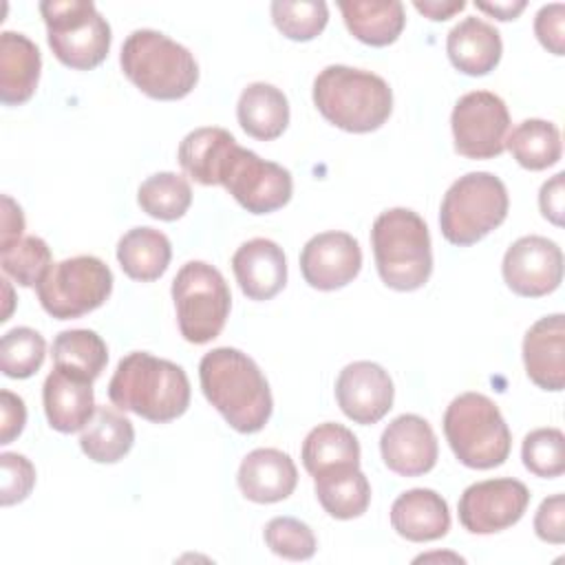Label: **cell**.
<instances>
[{
  "instance_id": "26",
  "label": "cell",
  "mask_w": 565,
  "mask_h": 565,
  "mask_svg": "<svg viewBox=\"0 0 565 565\" xmlns=\"http://www.w3.org/2000/svg\"><path fill=\"white\" fill-rule=\"evenodd\" d=\"M241 128L260 141L276 139L289 124V102L280 88L267 82L247 84L236 104Z\"/></svg>"
},
{
  "instance_id": "43",
  "label": "cell",
  "mask_w": 565,
  "mask_h": 565,
  "mask_svg": "<svg viewBox=\"0 0 565 565\" xmlns=\"http://www.w3.org/2000/svg\"><path fill=\"white\" fill-rule=\"evenodd\" d=\"M26 424L24 399L11 391H0V444H11Z\"/></svg>"
},
{
  "instance_id": "37",
  "label": "cell",
  "mask_w": 565,
  "mask_h": 565,
  "mask_svg": "<svg viewBox=\"0 0 565 565\" xmlns=\"http://www.w3.org/2000/svg\"><path fill=\"white\" fill-rule=\"evenodd\" d=\"M523 466L543 479L565 472V435L558 428H536L525 435L521 446Z\"/></svg>"
},
{
  "instance_id": "36",
  "label": "cell",
  "mask_w": 565,
  "mask_h": 565,
  "mask_svg": "<svg viewBox=\"0 0 565 565\" xmlns=\"http://www.w3.org/2000/svg\"><path fill=\"white\" fill-rule=\"evenodd\" d=\"M271 20L289 40H313L329 20V7L322 0H276L271 2Z\"/></svg>"
},
{
  "instance_id": "8",
  "label": "cell",
  "mask_w": 565,
  "mask_h": 565,
  "mask_svg": "<svg viewBox=\"0 0 565 565\" xmlns=\"http://www.w3.org/2000/svg\"><path fill=\"white\" fill-rule=\"evenodd\" d=\"M40 13L53 55L68 68L90 71L110 49V24L90 0H44Z\"/></svg>"
},
{
  "instance_id": "47",
  "label": "cell",
  "mask_w": 565,
  "mask_h": 565,
  "mask_svg": "<svg viewBox=\"0 0 565 565\" xmlns=\"http://www.w3.org/2000/svg\"><path fill=\"white\" fill-rule=\"evenodd\" d=\"M525 0H505V2H475L479 11H486L488 15H494L497 20H514L523 9Z\"/></svg>"
},
{
  "instance_id": "28",
  "label": "cell",
  "mask_w": 565,
  "mask_h": 565,
  "mask_svg": "<svg viewBox=\"0 0 565 565\" xmlns=\"http://www.w3.org/2000/svg\"><path fill=\"white\" fill-rule=\"evenodd\" d=\"M313 490L333 519H355L362 516L371 503V486L360 466H342L313 477Z\"/></svg>"
},
{
  "instance_id": "17",
  "label": "cell",
  "mask_w": 565,
  "mask_h": 565,
  "mask_svg": "<svg viewBox=\"0 0 565 565\" xmlns=\"http://www.w3.org/2000/svg\"><path fill=\"white\" fill-rule=\"evenodd\" d=\"M380 452L388 470L402 477H419L435 468L439 446L424 417L404 413L384 428L380 437Z\"/></svg>"
},
{
  "instance_id": "40",
  "label": "cell",
  "mask_w": 565,
  "mask_h": 565,
  "mask_svg": "<svg viewBox=\"0 0 565 565\" xmlns=\"http://www.w3.org/2000/svg\"><path fill=\"white\" fill-rule=\"evenodd\" d=\"M2 468V505H13L24 501L33 486H35V468L33 463L18 452H2L0 455Z\"/></svg>"
},
{
  "instance_id": "3",
  "label": "cell",
  "mask_w": 565,
  "mask_h": 565,
  "mask_svg": "<svg viewBox=\"0 0 565 565\" xmlns=\"http://www.w3.org/2000/svg\"><path fill=\"white\" fill-rule=\"evenodd\" d=\"M313 104L333 126L347 132H371L391 117L393 90L371 71L331 64L313 79Z\"/></svg>"
},
{
  "instance_id": "31",
  "label": "cell",
  "mask_w": 565,
  "mask_h": 565,
  "mask_svg": "<svg viewBox=\"0 0 565 565\" xmlns=\"http://www.w3.org/2000/svg\"><path fill=\"white\" fill-rule=\"evenodd\" d=\"M135 444V428L128 417L110 406H97L90 422L82 428V452L97 463L124 459Z\"/></svg>"
},
{
  "instance_id": "10",
  "label": "cell",
  "mask_w": 565,
  "mask_h": 565,
  "mask_svg": "<svg viewBox=\"0 0 565 565\" xmlns=\"http://www.w3.org/2000/svg\"><path fill=\"white\" fill-rule=\"evenodd\" d=\"M35 289L49 316L79 318L106 302L113 291V271L97 256H73L53 263Z\"/></svg>"
},
{
  "instance_id": "33",
  "label": "cell",
  "mask_w": 565,
  "mask_h": 565,
  "mask_svg": "<svg viewBox=\"0 0 565 565\" xmlns=\"http://www.w3.org/2000/svg\"><path fill=\"white\" fill-rule=\"evenodd\" d=\"M53 362L95 382L108 362V349L90 329H66L53 340Z\"/></svg>"
},
{
  "instance_id": "22",
  "label": "cell",
  "mask_w": 565,
  "mask_h": 565,
  "mask_svg": "<svg viewBox=\"0 0 565 565\" xmlns=\"http://www.w3.org/2000/svg\"><path fill=\"white\" fill-rule=\"evenodd\" d=\"M391 525L406 541H437L450 530L448 503L430 488L406 490L391 505Z\"/></svg>"
},
{
  "instance_id": "13",
  "label": "cell",
  "mask_w": 565,
  "mask_h": 565,
  "mask_svg": "<svg viewBox=\"0 0 565 565\" xmlns=\"http://www.w3.org/2000/svg\"><path fill=\"white\" fill-rule=\"evenodd\" d=\"M527 503L530 490L519 479L477 481L459 499V521L470 534H494L519 523Z\"/></svg>"
},
{
  "instance_id": "9",
  "label": "cell",
  "mask_w": 565,
  "mask_h": 565,
  "mask_svg": "<svg viewBox=\"0 0 565 565\" xmlns=\"http://www.w3.org/2000/svg\"><path fill=\"white\" fill-rule=\"evenodd\" d=\"M181 335L192 344L214 340L230 316L232 294L223 274L203 260L185 263L172 280Z\"/></svg>"
},
{
  "instance_id": "29",
  "label": "cell",
  "mask_w": 565,
  "mask_h": 565,
  "mask_svg": "<svg viewBox=\"0 0 565 565\" xmlns=\"http://www.w3.org/2000/svg\"><path fill=\"white\" fill-rule=\"evenodd\" d=\"M172 258L168 236L154 227H132L117 243V260L124 274L139 282H150L163 276Z\"/></svg>"
},
{
  "instance_id": "20",
  "label": "cell",
  "mask_w": 565,
  "mask_h": 565,
  "mask_svg": "<svg viewBox=\"0 0 565 565\" xmlns=\"http://www.w3.org/2000/svg\"><path fill=\"white\" fill-rule=\"evenodd\" d=\"M232 269L249 300H269L287 282L285 252L269 238L245 241L232 256Z\"/></svg>"
},
{
  "instance_id": "23",
  "label": "cell",
  "mask_w": 565,
  "mask_h": 565,
  "mask_svg": "<svg viewBox=\"0 0 565 565\" xmlns=\"http://www.w3.org/2000/svg\"><path fill=\"white\" fill-rule=\"evenodd\" d=\"M40 49L24 33H0V99L4 106H20L31 99L40 79Z\"/></svg>"
},
{
  "instance_id": "30",
  "label": "cell",
  "mask_w": 565,
  "mask_h": 565,
  "mask_svg": "<svg viewBox=\"0 0 565 565\" xmlns=\"http://www.w3.org/2000/svg\"><path fill=\"white\" fill-rule=\"evenodd\" d=\"M302 466L311 477L342 466H360V441L342 424H318L302 441Z\"/></svg>"
},
{
  "instance_id": "15",
  "label": "cell",
  "mask_w": 565,
  "mask_h": 565,
  "mask_svg": "<svg viewBox=\"0 0 565 565\" xmlns=\"http://www.w3.org/2000/svg\"><path fill=\"white\" fill-rule=\"evenodd\" d=\"M362 267L360 243L347 232H320L300 252L302 278L320 291L349 285Z\"/></svg>"
},
{
  "instance_id": "11",
  "label": "cell",
  "mask_w": 565,
  "mask_h": 565,
  "mask_svg": "<svg viewBox=\"0 0 565 565\" xmlns=\"http://www.w3.org/2000/svg\"><path fill=\"white\" fill-rule=\"evenodd\" d=\"M221 185L252 214H269L289 203L294 192L291 172L254 150L234 146L221 172Z\"/></svg>"
},
{
  "instance_id": "45",
  "label": "cell",
  "mask_w": 565,
  "mask_h": 565,
  "mask_svg": "<svg viewBox=\"0 0 565 565\" xmlns=\"http://www.w3.org/2000/svg\"><path fill=\"white\" fill-rule=\"evenodd\" d=\"M24 232V214L22 207L9 196L2 194V230H0V252L11 249L18 241H22Z\"/></svg>"
},
{
  "instance_id": "25",
  "label": "cell",
  "mask_w": 565,
  "mask_h": 565,
  "mask_svg": "<svg viewBox=\"0 0 565 565\" xmlns=\"http://www.w3.org/2000/svg\"><path fill=\"white\" fill-rule=\"evenodd\" d=\"M236 139L225 128H194L179 143V163L183 172L201 185H221V172Z\"/></svg>"
},
{
  "instance_id": "46",
  "label": "cell",
  "mask_w": 565,
  "mask_h": 565,
  "mask_svg": "<svg viewBox=\"0 0 565 565\" xmlns=\"http://www.w3.org/2000/svg\"><path fill=\"white\" fill-rule=\"evenodd\" d=\"M413 7L430 20H448L457 11H461L466 7V2L463 0H441V2L439 0H424V2L415 0Z\"/></svg>"
},
{
  "instance_id": "19",
  "label": "cell",
  "mask_w": 565,
  "mask_h": 565,
  "mask_svg": "<svg viewBox=\"0 0 565 565\" xmlns=\"http://www.w3.org/2000/svg\"><path fill=\"white\" fill-rule=\"evenodd\" d=\"M42 402L46 419L57 433L82 430L97 408L93 382L62 366H53V371L46 375Z\"/></svg>"
},
{
  "instance_id": "38",
  "label": "cell",
  "mask_w": 565,
  "mask_h": 565,
  "mask_svg": "<svg viewBox=\"0 0 565 565\" xmlns=\"http://www.w3.org/2000/svg\"><path fill=\"white\" fill-rule=\"evenodd\" d=\"M0 265L22 287H38L44 274L51 269V249L40 236H24L11 249L2 252Z\"/></svg>"
},
{
  "instance_id": "12",
  "label": "cell",
  "mask_w": 565,
  "mask_h": 565,
  "mask_svg": "<svg viewBox=\"0 0 565 565\" xmlns=\"http://www.w3.org/2000/svg\"><path fill=\"white\" fill-rule=\"evenodd\" d=\"M450 126L459 154L468 159H492L505 150L510 113L499 95L470 90L457 99Z\"/></svg>"
},
{
  "instance_id": "6",
  "label": "cell",
  "mask_w": 565,
  "mask_h": 565,
  "mask_svg": "<svg viewBox=\"0 0 565 565\" xmlns=\"http://www.w3.org/2000/svg\"><path fill=\"white\" fill-rule=\"evenodd\" d=\"M444 435L455 457L477 470L501 466L512 446L499 406L483 393H461L444 413Z\"/></svg>"
},
{
  "instance_id": "44",
  "label": "cell",
  "mask_w": 565,
  "mask_h": 565,
  "mask_svg": "<svg viewBox=\"0 0 565 565\" xmlns=\"http://www.w3.org/2000/svg\"><path fill=\"white\" fill-rule=\"evenodd\" d=\"M563 201H565V174L556 172L550 181L541 185V192H539L541 214L554 225H563Z\"/></svg>"
},
{
  "instance_id": "4",
  "label": "cell",
  "mask_w": 565,
  "mask_h": 565,
  "mask_svg": "<svg viewBox=\"0 0 565 565\" xmlns=\"http://www.w3.org/2000/svg\"><path fill=\"white\" fill-rule=\"evenodd\" d=\"M375 267L382 282L397 291L424 287L433 271L430 234L424 218L408 207L384 210L371 227Z\"/></svg>"
},
{
  "instance_id": "14",
  "label": "cell",
  "mask_w": 565,
  "mask_h": 565,
  "mask_svg": "<svg viewBox=\"0 0 565 565\" xmlns=\"http://www.w3.org/2000/svg\"><path fill=\"white\" fill-rule=\"evenodd\" d=\"M505 285L525 298H541L552 294L563 280V252L545 236H521L503 256Z\"/></svg>"
},
{
  "instance_id": "2",
  "label": "cell",
  "mask_w": 565,
  "mask_h": 565,
  "mask_svg": "<svg viewBox=\"0 0 565 565\" xmlns=\"http://www.w3.org/2000/svg\"><path fill=\"white\" fill-rule=\"evenodd\" d=\"M110 402L148 422L166 424L190 406V380L185 371L148 351L124 355L108 382Z\"/></svg>"
},
{
  "instance_id": "32",
  "label": "cell",
  "mask_w": 565,
  "mask_h": 565,
  "mask_svg": "<svg viewBox=\"0 0 565 565\" xmlns=\"http://www.w3.org/2000/svg\"><path fill=\"white\" fill-rule=\"evenodd\" d=\"M505 148L527 170H545L558 163L563 143L556 124L545 119H523L505 139Z\"/></svg>"
},
{
  "instance_id": "7",
  "label": "cell",
  "mask_w": 565,
  "mask_h": 565,
  "mask_svg": "<svg viewBox=\"0 0 565 565\" xmlns=\"http://www.w3.org/2000/svg\"><path fill=\"white\" fill-rule=\"evenodd\" d=\"M508 207V190L497 174L468 172L444 194L439 207L441 234L452 245H472L505 221Z\"/></svg>"
},
{
  "instance_id": "24",
  "label": "cell",
  "mask_w": 565,
  "mask_h": 565,
  "mask_svg": "<svg viewBox=\"0 0 565 565\" xmlns=\"http://www.w3.org/2000/svg\"><path fill=\"white\" fill-rule=\"evenodd\" d=\"M446 51L457 71L466 75H486L501 60V33L490 22L468 15L450 29Z\"/></svg>"
},
{
  "instance_id": "5",
  "label": "cell",
  "mask_w": 565,
  "mask_h": 565,
  "mask_svg": "<svg viewBox=\"0 0 565 565\" xmlns=\"http://www.w3.org/2000/svg\"><path fill=\"white\" fill-rule=\"evenodd\" d=\"M124 75L152 99H181L199 82L194 55L154 29L132 31L119 53Z\"/></svg>"
},
{
  "instance_id": "42",
  "label": "cell",
  "mask_w": 565,
  "mask_h": 565,
  "mask_svg": "<svg viewBox=\"0 0 565 565\" xmlns=\"http://www.w3.org/2000/svg\"><path fill=\"white\" fill-rule=\"evenodd\" d=\"M534 532L541 541L565 543V494H552L541 501L534 514Z\"/></svg>"
},
{
  "instance_id": "48",
  "label": "cell",
  "mask_w": 565,
  "mask_h": 565,
  "mask_svg": "<svg viewBox=\"0 0 565 565\" xmlns=\"http://www.w3.org/2000/svg\"><path fill=\"white\" fill-rule=\"evenodd\" d=\"M0 282H2V291H4V311H2V316H0V322H7V320H9V313H11V309H13V291H11L7 278H2Z\"/></svg>"
},
{
  "instance_id": "18",
  "label": "cell",
  "mask_w": 565,
  "mask_h": 565,
  "mask_svg": "<svg viewBox=\"0 0 565 565\" xmlns=\"http://www.w3.org/2000/svg\"><path fill=\"white\" fill-rule=\"evenodd\" d=\"M523 364L527 377L543 391L565 386V316L539 318L523 338Z\"/></svg>"
},
{
  "instance_id": "21",
  "label": "cell",
  "mask_w": 565,
  "mask_h": 565,
  "mask_svg": "<svg viewBox=\"0 0 565 565\" xmlns=\"http://www.w3.org/2000/svg\"><path fill=\"white\" fill-rule=\"evenodd\" d=\"M236 481L245 499L254 503H276L296 490L298 470L287 452L278 448H256L241 461Z\"/></svg>"
},
{
  "instance_id": "1",
  "label": "cell",
  "mask_w": 565,
  "mask_h": 565,
  "mask_svg": "<svg viewBox=\"0 0 565 565\" xmlns=\"http://www.w3.org/2000/svg\"><path fill=\"white\" fill-rule=\"evenodd\" d=\"M201 391L238 433H258L271 417L274 399L258 364L232 347L212 349L199 364Z\"/></svg>"
},
{
  "instance_id": "27",
  "label": "cell",
  "mask_w": 565,
  "mask_h": 565,
  "mask_svg": "<svg viewBox=\"0 0 565 565\" xmlns=\"http://www.w3.org/2000/svg\"><path fill=\"white\" fill-rule=\"evenodd\" d=\"M338 9L351 35L371 46L393 44L406 22L399 0H340Z\"/></svg>"
},
{
  "instance_id": "35",
  "label": "cell",
  "mask_w": 565,
  "mask_h": 565,
  "mask_svg": "<svg viewBox=\"0 0 565 565\" xmlns=\"http://www.w3.org/2000/svg\"><path fill=\"white\" fill-rule=\"evenodd\" d=\"M44 355L46 342L31 327H15L0 340V371L7 377H31L42 366Z\"/></svg>"
},
{
  "instance_id": "16",
  "label": "cell",
  "mask_w": 565,
  "mask_h": 565,
  "mask_svg": "<svg viewBox=\"0 0 565 565\" xmlns=\"http://www.w3.org/2000/svg\"><path fill=\"white\" fill-rule=\"evenodd\" d=\"M393 380L375 362L358 360L347 364L335 380V399L342 413L355 424H375L393 408Z\"/></svg>"
},
{
  "instance_id": "41",
  "label": "cell",
  "mask_w": 565,
  "mask_h": 565,
  "mask_svg": "<svg viewBox=\"0 0 565 565\" xmlns=\"http://www.w3.org/2000/svg\"><path fill=\"white\" fill-rule=\"evenodd\" d=\"M539 42L554 55L565 53V7L561 2L543 4L534 18Z\"/></svg>"
},
{
  "instance_id": "34",
  "label": "cell",
  "mask_w": 565,
  "mask_h": 565,
  "mask_svg": "<svg viewBox=\"0 0 565 565\" xmlns=\"http://www.w3.org/2000/svg\"><path fill=\"white\" fill-rule=\"evenodd\" d=\"M137 201L152 218L177 221L192 203V188L183 174L157 172L139 185Z\"/></svg>"
},
{
  "instance_id": "39",
  "label": "cell",
  "mask_w": 565,
  "mask_h": 565,
  "mask_svg": "<svg viewBox=\"0 0 565 565\" xmlns=\"http://www.w3.org/2000/svg\"><path fill=\"white\" fill-rule=\"evenodd\" d=\"M267 547L289 561H307L316 554V536L307 523L294 516H274L265 525Z\"/></svg>"
}]
</instances>
